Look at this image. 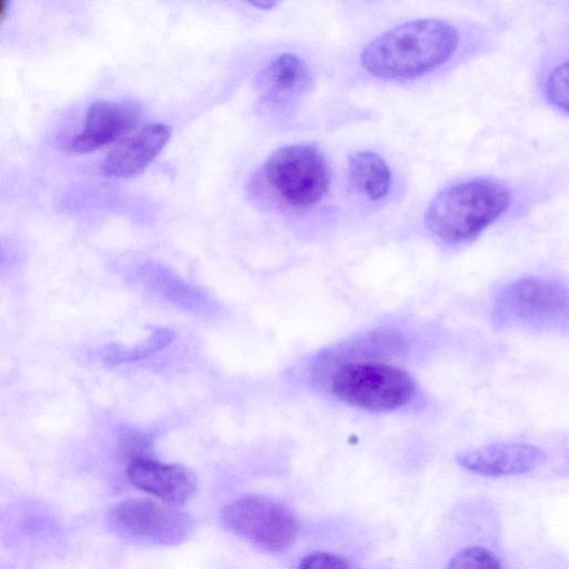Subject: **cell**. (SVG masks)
<instances>
[{
	"label": "cell",
	"mask_w": 569,
	"mask_h": 569,
	"mask_svg": "<svg viewBox=\"0 0 569 569\" xmlns=\"http://www.w3.org/2000/svg\"><path fill=\"white\" fill-rule=\"evenodd\" d=\"M311 83L312 74L308 64L291 52L273 57L257 76L260 98L272 106L297 101L307 93Z\"/></svg>",
	"instance_id": "cell-12"
},
{
	"label": "cell",
	"mask_w": 569,
	"mask_h": 569,
	"mask_svg": "<svg viewBox=\"0 0 569 569\" xmlns=\"http://www.w3.org/2000/svg\"><path fill=\"white\" fill-rule=\"evenodd\" d=\"M543 87L549 102L569 113V60L550 71Z\"/></svg>",
	"instance_id": "cell-18"
},
{
	"label": "cell",
	"mask_w": 569,
	"mask_h": 569,
	"mask_svg": "<svg viewBox=\"0 0 569 569\" xmlns=\"http://www.w3.org/2000/svg\"><path fill=\"white\" fill-rule=\"evenodd\" d=\"M107 523L121 536L166 546L184 541L194 527L188 513L148 499L119 502L110 510Z\"/></svg>",
	"instance_id": "cell-7"
},
{
	"label": "cell",
	"mask_w": 569,
	"mask_h": 569,
	"mask_svg": "<svg viewBox=\"0 0 569 569\" xmlns=\"http://www.w3.org/2000/svg\"><path fill=\"white\" fill-rule=\"evenodd\" d=\"M447 569H502L499 558L480 546L459 550L449 561Z\"/></svg>",
	"instance_id": "cell-17"
},
{
	"label": "cell",
	"mask_w": 569,
	"mask_h": 569,
	"mask_svg": "<svg viewBox=\"0 0 569 569\" xmlns=\"http://www.w3.org/2000/svg\"><path fill=\"white\" fill-rule=\"evenodd\" d=\"M298 569H351L341 557L326 552L315 551L307 555L300 561Z\"/></svg>",
	"instance_id": "cell-19"
},
{
	"label": "cell",
	"mask_w": 569,
	"mask_h": 569,
	"mask_svg": "<svg viewBox=\"0 0 569 569\" xmlns=\"http://www.w3.org/2000/svg\"><path fill=\"white\" fill-rule=\"evenodd\" d=\"M252 4L257 6V7H264V8L274 6V3H272V2H253Z\"/></svg>",
	"instance_id": "cell-21"
},
{
	"label": "cell",
	"mask_w": 569,
	"mask_h": 569,
	"mask_svg": "<svg viewBox=\"0 0 569 569\" xmlns=\"http://www.w3.org/2000/svg\"><path fill=\"white\" fill-rule=\"evenodd\" d=\"M127 476L134 487L173 507L184 505L197 489L196 478L184 467L142 456L131 459Z\"/></svg>",
	"instance_id": "cell-10"
},
{
	"label": "cell",
	"mask_w": 569,
	"mask_h": 569,
	"mask_svg": "<svg viewBox=\"0 0 569 569\" xmlns=\"http://www.w3.org/2000/svg\"><path fill=\"white\" fill-rule=\"evenodd\" d=\"M493 310L499 323L569 326V287L542 277L519 278L499 290Z\"/></svg>",
	"instance_id": "cell-5"
},
{
	"label": "cell",
	"mask_w": 569,
	"mask_h": 569,
	"mask_svg": "<svg viewBox=\"0 0 569 569\" xmlns=\"http://www.w3.org/2000/svg\"><path fill=\"white\" fill-rule=\"evenodd\" d=\"M348 179L352 189L371 201L382 200L390 191L392 174L385 159L370 150L351 153Z\"/></svg>",
	"instance_id": "cell-14"
},
{
	"label": "cell",
	"mask_w": 569,
	"mask_h": 569,
	"mask_svg": "<svg viewBox=\"0 0 569 569\" xmlns=\"http://www.w3.org/2000/svg\"><path fill=\"white\" fill-rule=\"evenodd\" d=\"M459 36L439 19H416L386 30L360 53L362 69L385 80L410 79L446 63L455 53Z\"/></svg>",
	"instance_id": "cell-1"
},
{
	"label": "cell",
	"mask_w": 569,
	"mask_h": 569,
	"mask_svg": "<svg viewBox=\"0 0 569 569\" xmlns=\"http://www.w3.org/2000/svg\"><path fill=\"white\" fill-rule=\"evenodd\" d=\"M510 191L500 182L476 178L450 184L429 203L425 224L446 243H461L478 237L509 207Z\"/></svg>",
	"instance_id": "cell-2"
},
{
	"label": "cell",
	"mask_w": 569,
	"mask_h": 569,
	"mask_svg": "<svg viewBox=\"0 0 569 569\" xmlns=\"http://www.w3.org/2000/svg\"><path fill=\"white\" fill-rule=\"evenodd\" d=\"M149 280L166 298L188 309H197L202 303L199 293L183 281L178 280L167 271L152 270Z\"/></svg>",
	"instance_id": "cell-15"
},
{
	"label": "cell",
	"mask_w": 569,
	"mask_h": 569,
	"mask_svg": "<svg viewBox=\"0 0 569 569\" xmlns=\"http://www.w3.org/2000/svg\"><path fill=\"white\" fill-rule=\"evenodd\" d=\"M10 2L3 0L0 6V20L4 21L7 14L9 13Z\"/></svg>",
	"instance_id": "cell-20"
},
{
	"label": "cell",
	"mask_w": 569,
	"mask_h": 569,
	"mask_svg": "<svg viewBox=\"0 0 569 569\" xmlns=\"http://www.w3.org/2000/svg\"><path fill=\"white\" fill-rule=\"evenodd\" d=\"M173 339V332L168 329H158L143 343L136 348L109 347L103 351V359L111 363H123L146 358L164 348Z\"/></svg>",
	"instance_id": "cell-16"
},
{
	"label": "cell",
	"mask_w": 569,
	"mask_h": 569,
	"mask_svg": "<svg viewBox=\"0 0 569 569\" xmlns=\"http://www.w3.org/2000/svg\"><path fill=\"white\" fill-rule=\"evenodd\" d=\"M546 452L525 442H495L457 453V463L485 477L519 476L546 461Z\"/></svg>",
	"instance_id": "cell-8"
},
{
	"label": "cell",
	"mask_w": 569,
	"mask_h": 569,
	"mask_svg": "<svg viewBox=\"0 0 569 569\" xmlns=\"http://www.w3.org/2000/svg\"><path fill=\"white\" fill-rule=\"evenodd\" d=\"M169 138L170 128L164 123H148L119 142L103 159L101 170L116 178L138 174L159 154Z\"/></svg>",
	"instance_id": "cell-11"
},
{
	"label": "cell",
	"mask_w": 569,
	"mask_h": 569,
	"mask_svg": "<svg viewBox=\"0 0 569 569\" xmlns=\"http://www.w3.org/2000/svg\"><path fill=\"white\" fill-rule=\"evenodd\" d=\"M221 520L231 532L272 552L286 550L298 535L295 516L276 501L259 496L231 501L223 508Z\"/></svg>",
	"instance_id": "cell-6"
},
{
	"label": "cell",
	"mask_w": 569,
	"mask_h": 569,
	"mask_svg": "<svg viewBox=\"0 0 569 569\" xmlns=\"http://www.w3.org/2000/svg\"><path fill=\"white\" fill-rule=\"evenodd\" d=\"M330 168L313 144L293 143L274 150L252 181V190L263 188L273 200L295 210L319 203L330 187Z\"/></svg>",
	"instance_id": "cell-4"
},
{
	"label": "cell",
	"mask_w": 569,
	"mask_h": 569,
	"mask_svg": "<svg viewBox=\"0 0 569 569\" xmlns=\"http://www.w3.org/2000/svg\"><path fill=\"white\" fill-rule=\"evenodd\" d=\"M316 376L341 402L367 411L390 412L410 403L412 377L380 360H356L315 367Z\"/></svg>",
	"instance_id": "cell-3"
},
{
	"label": "cell",
	"mask_w": 569,
	"mask_h": 569,
	"mask_svg": "<svg viewBox=\"0 0 569 569\" xmlns=\"http://www.w3.org/2000/svg\"><path fill=\"white\" fill-rule=\"evenodd\" d=\"M138 120L139 111L132 104L94 102L87 109L81 129L68 139L66 149L72 153L91 152L130 131Z\"/></svg>",
	"instance_id": "cell-9"
},
{
	"label": "cell",
	"mask_w": 569,
	"mask_h": 569,
	"mask_svg": "<svg viewBox=\"0 0 569 569\" xmlns=\"http://www.w3.org/2000/svg\"><path fill=\"white\" fill-rule=\"evenodd\" d=\"M402 346L403 338L396 330L376 329L326 351L317 360L316 367L345 361L379 360L381 357L398 352Z\"/></svg>",
	"instance_id": "cell-13"
}]
</instances>
